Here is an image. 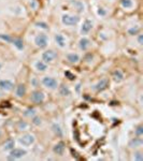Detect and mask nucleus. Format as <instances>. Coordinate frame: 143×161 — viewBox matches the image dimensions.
Returning <instances> with one entry per match:
<instances>
[{
    "instance_id": "10",
    "label": "nucleus",
    "mask_w": 143,
    "mask_h": 161,
    "mask_svg": "<svg viewBox=\"0 0 143 161\" xmlns=\"http://www.w3.org/2000/svg\"><path fill=\"white\" fill-rule=\"evenodd\" d=\"M92 29H93V22H92L90 19H85L83 25H82L81 27V33L87 34Z\"/></svg>"
},
{
    "instance_id": "22",
    "label": "nucleus",
    "mask_w": 143,
    "mask_h": 161,
    "mask_svg": "<svg viewBox=\"0 0 143 161\" xmlns=\"http://www.w3.org/2000/svg\"><path fill=\"white\" fill-rule=\"evenodd\" d=\"M36 69H37L38 71L44 72V71H46L47 65L44 61H37L36 62Z\"/></svg>"
},
{
    "instance_id": "38",
    "label": "nucleus",
    "mask_w": 143,
    "mask_h": 161,
    "mask_svg": "<svg viewBox=\"0 0 143 161\" xmlns=\"http://www.w3.org/2000/svg\"><path fill=\"white\" fill-rule=\"evenodd\" d=\"M1 67H2V65H1V63H0V68H1Z\"/></svg>"
},
{
    "instance_id": "37",
    "label": "nucleus",
    "mask_w": 143,
    "mask_h": 161,
    "mask_svg": "<svg viewBox=\"0 0 143 161\" xmlns=\"http://www.w3.org/2000/svg\"><path fill=\"white\" fill-rule=\"evenodd\" d=\"M2 135V132H1V130H0V136Z\"/></svg>"
},
{
    "instance_id": "1",
    "label": "nucleus",
    "mask_w": 143,
    "mask_h": 161,
    "mask_svg": "<svg viewBox=\"0 0 143 161\" xmlns=\"http://www.w3.org/2000/svg\"><path fill=\"white\" fill-rule=\"evenodd\" d=\"M80 21V17L77 15H71V14H64L61 17V22L66 26H74L77 25Z\"/></svg>"
},
{
    "instance_id": "32",
    "label": "nucleus",
    "mask_w": 143,
    "mask_h": 161,
    "mask_svg": "<svg viewBox=\"0 0 143 161\" xmlns=\"http://www.w3.org/2000/svg\"><path fill=\"white\" fill-rule=\"evenodd\" d=\"M65 75L67 76V78H68V80H73L75 78V75L72 74V73L70 71H66L65 72Z\"/></svg>"
},
{
    "instance_id": "9",
    "label": "nucleus",
    "mask_w": 143,
    "mask_h": 161,
    "mask_svg": "<svg viewBox=\"0 0 143 161\" xmlns=\"http://www.w3.org/2000/svg\"><path fill=\"white\" fill-rule=\"evenodd\" d=\"M109 87V80L108 78H102V80H100L98 83L95 85V89L97 91H103V90H106L107 88Z\"/></svg>"
},
{
    "instance_id": "26",
    "label": "nucleus",
    "mask_w": 143,
    "mask_h": 161,
    "mask_svg": "<svg viewBox=\"0 0 143 161\" xmlns=\"http://www.w3.org/2000/svg\"><path fill=\"white\" fill-rule=\"evenodd\" d=\"M17 129L19 130H27L28 129V124L26 121L19 120V124H17Z\"/></svg>"
},
{
    "instance_id": "33",
    "label": "nucleus",
    "mask_w": 143,
    "mask_h": 161,
    "mask_svg": "<svg viewBox=\"0 0 143 161\" xmlns=\"http://www.w3.org/2000/svg\"><path fill=\"white\" fill-rule=\"evenodd\" d=\"M134 160H139V161H142L143 160V156H142V152H138L134 154Z\"/></svg>"
},
{
    "instance_id": "30",
    "label": "nucleus",
    "mask_w": 143,
    "mask_h": 161,
    "mask_svg": "<svg viewBox=\"0 0 143 161\" xmlns=\"http://www.w3.org/2000/svg\"><path fill=\"white\" fill-rule=\"evenodd\" d=\"M36 26L39 28H42V29H49V26H47L46 23H43V22H38L36 23Z\"/></svg>"
},
{
    "instance_id": "6",
    "label": "nucleus",
    "mask_w": 143,
    "mask_h": 161,
    "mask_svg": "<svg viewBox=\"0 0 143 161\" xmlns=\"http://www.w3.org/2000/svg\"><path fill=\"white\" fill-rule=\"evenodd\" d=\"M56 58H57V53L53 50H47L42 54V60H43L45 63L53 62Z\"/></svg>"
},
{
    "instance_id": "29",
    "label": "nucleus",
    "mask_w": 143,
    "mask_h": 161,
    "mask_svg": "<svg viewBox=\"0 0 143 161\" xmlns=\"http://www.w3.org/2000/svg\"><path fill=\"white\" fill-rule=\"evenodd\" d=\"M0 39L3 41H6V42H9V43H11V41H12L13 38H11L10 36H8V34H3L1 33L0 34Z\"/></svg>"
},
{
    "instance_id": "8",
    "label": "nucleus",
    "mask_w": 143,
    "mask_h": 161,
    "mask_svg": "<svg viewBox=\"0 0 143 161\" xmlns=\"http://www.w3.org/2000/svg\"><path fill=\"white\" fill-rule=\"evenodd\" d=\"M14 88V83L10 80H0V89L4 91H11Z\"/></svg>"
},
{
    "instance_id": "14",
    "label": "nucleus",
    "mask_w": 143,
    "mask_h": 161,
    "mask_svg": "<svg viewBox=\"0 0 143 161\" xmlns=\"http://www.w3.org/2000/svg\"><path fill=\"white\" fill-rule=\"evenodd\" d=\"M142 144H143L142 139H141L140 136H137V137H134V139L129 142V147H131V148H136V147H140V146H142Z\"/></svg>"
},
{
    "instance_id": "25",
    "label": "nucleus",
    "mask_w": 143,
    "mask_h": 161,
    "mask_svg": "<svg viewBox=\"0 0 143 161\" xmlns=\"http://www.w3.org/2000/svg\"><path fill=\"white\" fill-rule=\"evenodd\" d=\"M121 3L125 9H129V8H131V6H134L132 0H121Z\"/></svg>"
},
{
    "instance_id": "5",
    "label": "nucleus",
    "mask_w": 143,
    "mask_h": 161,
    "mask_svg": "<svg viewBox=\"0 0 143 161\" xmlns=\"http://www.w3.org/2000/svg\"><path fill=\"white\" fill-rule=\"evenodd\" d=\"M27 154L25 149H22V148H12L11 152H10V155L8 158L10 160H15V159H19V158H23L24 156Z\"/></svg>"
},
{
    "instance_id": "31",
    "label": "nucleus",
    "mask_w": 143,
    "mask_h": 161,
    "mask_svg": "<svg viewBox=\"0 0 143 161\" xmlns=\"http://www.w3.org/2000/svg\"><path fill=\"white\" fill-rule=\"evenodd\" d=\"M41 123H42V119L40 117H34L32 118V124L36 125V126H40Z\"/></svg>"
},
{
    "instance_id": "35",
    "label": "nucleus",
    "mask_w": 143,
    "mask_h": 161,
    "mask_svg": "<svg viewBox=\"0 0 143 161\" xmlns=\"http://www.w3.org/2000/svg\"><path fill=\"white\" fill-rule=\"evenodd\" d=\"M138 42H139V44H141V45L143 44V37H142V34H139V37H138Z\"/></svg>"
},
{
    "instance_id": "19",
    "label": "nucleus",
    "mask_w": 143,
    "mask_h": 161,
    "mask_svg": "<svg viewBox=\"0 0 143 161\" xmlns=\"http://www.w3.org/2000/svg\"><path fill=\"white\" fill-rule=\"evenodd\" d=\"M112 78L115 82H122V80H124V74L122 73L121 70H115V71L113 72Z\"/></svg>"
},
{
    "instance_id": "21",
    "label": "nucleus",
    "mask_w": 143,
    "mask_h": 161,
    "mask_svg": "<svg viewBox=\"0 0 143 161\" xmlns=\"http://www.w3.org/2000/svg\"><path fill=\"white\" fill-rule=\"evenodd\" d=\"M11 43L14 44L17 50L19 51L24 50V42H23V40H21V39H12Z\"/></svg>"
},
{
    "instance_id": "24",
    "label": "nucleus",
    "mask_w": 143,
    "mask_h": 161,
    "mask_svg": "<svg viewBox=\"0 0 143 161\" xmlns=\"http://www.w3.org/2000/svg\"><path fill=\"white\" fill-rule=\"evenodd\" d=\"M34 114H36V110L34 108H29L24 112V116L26 117H34Z\"/></svg>"
},
{
    "instance_id": "7",
    "label": "nucleus",
    "mask_w": 143,
    "mask_h": 161,
    "mask_svg": "<svg viewBox=\"0 0 143 161\" xmlns=\"http://www.w3.org/2000/svg\"><path fill=\"white\" fill-rule=\"evenodd\" d=\"M45 100V95L40 90H36L31 93V101L36 104H40Z\"/></svg>"
},
{
    "instance_id": "16",
    "label": "nucleus",
    "mask_w": 143,
    "mask_h": 161,
    "mask_svg": "<svg viewBox=\"0 0 143 161\" xmlns=\"http://www.w3.org/2000/svg\"><path fill=\"white\" fill-rule=\"evenodd\" d=\"M26 95V86L24 84H19V86L16 87V96L19 98H22Z\"/></svg>"
},
{
    "instance_id": "36",
    "label": "nucleus",
    "mask_w": 143,
    "mask_h": 161,
    "mask_svg": "<svg viewBox=\"0 0 143 161\" xmlns=\"http://www.w3.org/2000/svg\"><path fill=\"white\" fill-rule=\"evenodd\" d=\"M80 86H81V85H80V84H78V85H77V90H80Z\"/></svg>"
},
{
    "instance_id": "20",
    "label": "nucleus",
    "mask_w": 143,
    "mask_h": 161,
    "mask_svg": "<svg viewBox=\"0 0 143 161\" xmlns=\"http://www.w3.org/2000/svg\"><path fill=\"white\" fill-rule=\"evenodd\" d=\"M67 59H68V61L71 62V63H77V62H79V60H80V56H79L78 54L71 53L67 55Z\"/></svg>"
},
{
    "instance_id": "12",
    "label": "nucleus",
    "mask_w": 143,
    "mask_h": 161,
    "mask_svg": "<svg viewBox=\"0 0 143 161\" xmlns=\"http://www.w3.org/2000/svg\"><path fill=\"white\" fill-rule=\"evenodd\" d=\"M55 42L56 44L58 45L59 47H66L67 45V40H66V38L62 36V34L58 33V34H55Z\"/></svg>"
},
{
    "instance_id": "2",
    "label": "nucleus",
    "mask_w": 143,
    "mask_h": 161,
    "mask_svg": "<svg viewBox=\"0 0 143 161\" xmlns=\"http://www.w3.org/2000/svg\"><path fill=\"white\" fill-rule=\"evenodd\" d=\"M34 43L38 47L40 48H43V47H46L47 44H49V37H47L45 33H40L38 34L37 37L34 38Z\"/></svg>"
},
{
    "instance_id": "17",
    "label": "nucleus",
    "mask_w": 143,
    "mask_h": 161,
    "mask_svg": "<svg viewBox=\"0 0 143 161\" xmlns=\"http://www.w3.org/2000/svg\"><path fill=\"white\" fill-rule=\"evenodd\" d=\"M15 146V141L13 139H8L3 144V149L4 150H11L12 148H14Z\"/></svg>"
},
{
    "instance_id": "28",
    "label": "nucleus",
    "mask_w": 143,
    "mask_h": 161,
    "mask_svg": "<svg viewBox=\"0 0 143 161\" xmlns=\"http://www.w3.org/2000/svg\"><path fill=\"white\" fill-rule=\"evenodd\" d=\"M134 134L137 136H142V134H143V127L142 126H138L137 128H136V130H134Z\"/></svg>"
},
{
    "instance_id": "18",
    "label": "nucleus",
    "mask_w": 143,
    "mask_h": 161,
    "mask_svg": "<svg viewBox=\"0 0 143 161\" xmlns=\"http://www.w3.org/2000/svg\"><path fill=\"white\" fill-rule=\"evenodd\" d=\"M59 93H60L62 97H68L70 96L71 90H70V88H69L67 85H61V86L59 87Z\"/></svg>"
},
{
    "instance_id": "23",
    "label": "nucleus",
    "mask_w": 143,
    "mask_h": 161,
    "mask_svg": "<svg viewBox=\"0 0 143 161\" xmlns=\"http://www.w3.org/2000/svg\"><path fill=\"white\" fill-rule=\"evenodd\" d=\"M52 128H53V131L55 132V134H56L57 136H59V137H61L62 136V130H61V128H60V126L57 125V124H53Z\"/></svg>"
},
{
    "instance_id": "11",
    "label": "nucleus",
    "mask_w": 143,
    "mask_h": 161,
    "mask_svg": "<svg viewBox=\"0 0 143 161\" xmlns=\"http://www.w3.org/2000/svg\"><path fill=\"white\" fill-rule=\"evenodd\" d=\"M70 4H71L78 12H83L85 9L84 3L82 2V1H80V0H70Z\"/></svg>"
},
{
    "instance_id": "15",
    "label": "nucleus",
    "mask_w": 143,
    "mask_h": 161,
    "mask_svg": "<svg viewBox=\"0 0 143 161\" xmlns=\"http://www.w3.org/2000/svg\"><path fill=\"white\" fill-rule=\"evenodd\" d=\"M90 45V41L87 38H82L81 40L79 41V46L82 51H86Z\"/></svg>"
},
{
    "instance_id": "27",
    "label": "nucleus",
    "mask_w": 143,
    "mask_h": 161,
    "mask_svg": "<svg viewBox=\"0 0 143 161\" xmlns=\"http://www.w3.org/2000/svg\"><path fill=\"white\" fill-rule=\"evenodd\" d=\"M139 31H140V27H139V26H134V27L130 28V29L128 30V33L130 34V36H134V34H137Z\"/></svg>"
},
{
    "instance_id": "4",
    "label": "nucleus",
    "mask_w": 143,
    "mask_h": 161,
    "mask_svg": "<svg viewBox=\"0 0 143 161\" xmlns=\"http://www.w3.org/2000/svg\"><path fill=\"white\" fill-rule=\"evenodd\" d=\"M19 142L22 144L23 146H30L31 144L34 143V135L31 133H25L23 134L22 136H19Z\"/></svg>"
},
{
    "instance_id": "13",
    "label": "nucleus",
    "mask_w": 143,
    "mask_h": 161,
    "mask_svg": "<svg viewBox=\"0 0 143 161\" xmlns=\"http://www.w3.org/2000/svg\"><path fill=\"white\" fill-rule=\"evenodd\" d=\"M65 143L64 142H58L57 144H55V146H54L53 148V152L56 154V155H59L61 156L62 154H64V152H65Z\"/></svg>"
},
{
    "instance_id": "3",
    "label": "nucleus",
    "mask_w": 143,
    "mask_h": 161,
    "mask_svg": "<svg viewBox=\"0 0 143 161\" xmlns=\"http://www.w3.org/2000/svg\"><path fill=\"white\" fill-rule=\"evenodd\" d=\"M42 84H43L46 88H49V89H56L57 86H58L57 80H55V78H52V76H44V78H42Z\"/></svg>"
},
{
    "instance_id": "34",
    "label": "nucleus",
    "mask_w": 143,
    "mask_h": 161,
    "mask_svg": "<svg viewBox=\"0 0 143 161\" xmlns=\"http://www.w3.org/2000/svg\"><path fill=\"white\" fill-rule=\"evenodd\" d=\"M98 14L101 15V16H104L107 14V12L102 9V8H99V9H98Z\"/></svg>"
}]
</instances>
